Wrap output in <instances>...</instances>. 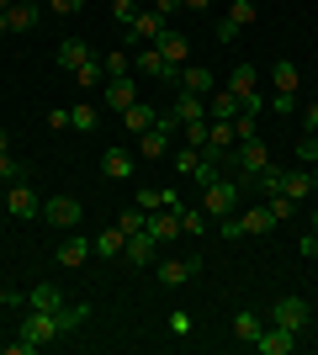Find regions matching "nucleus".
Segmentation results:
<instances>
[{"instance_id":"nucleus-1","label":"nucleus","mask_w":318,"mask_h":355,"mask_svg":"<svg viewBox=\"0 0 318 355\" xmlns=\"http://www.w3.org/2000/svg\"><path fill=\"white\" fill-rule=\"evenodd\" d=\"M91 318V308L85 302H69V308H59V313H43V308H27V318H21V340L32 345V350H43V345H59V340H69L80 324Z\"/></svg>"},{"instance_id":"nucleus-2","label":"nucleus","mask_w":318,"mask_h":355,"mask_svg":"<svg viewBox=\"0 0 318 355\" xmlns=\"http://www.w3.org/2000/svg\"><path fill=\"white\" fill-rule=\"evenodd\" d=\"M260 170H271V148L260 144V133L244 138V144H233V154H228V164H223V175H233L239 186H255Z\"/></svg>"},{"instance_id":"nucleus-3","label":"nucleus","mask_w":318,"mask_h":355,"mask_svg":"<svg viewBox=\"0 0 318 355\" xmlns=\"http://www.w3.org/2000/svg\"><path fill=\"white\" fill-rule=\"evenodd\" d=\"M239 202H244V186H239L233 175H218V180H207V186H202V212H207L212 223L233 218V212H239Z\"/></svg>"},{"instance_id":"nucleus-4","label":"nucleus","mask_w":318,"mask_h":355,"mask_svg":"<svg viewBox=\"0 0 318 355\" xmlns=\"http://www.w3.org/2000/svg\"><path fill=\"white\" fill-rule=\"evenodd\" d=\"M228 96H239V106L244 112H249V117H260V112H265V96H260V69L255 64H239V69L228 74Z\"/></svg>"},{"instance_id":"nucleus-5","label":"nucleus","mask_w":318,"mask_h":355,"mask_svg":"<svg viewBox=\"0 0 318 355\" xmlns=\"http://www.w3.org/2000/svg\"><path fill=\"white\" fill-rule=\"evenodd\" d=\"M218 228H223V239H260V234L276 228V212L271 207H249V212H239V218H223Z\"/></svg>"},{"instance_id":"nucleus-6","label":"nucleus","mask_w":318,"mask_h":355,"mask_svg":"<svg viewBox=\"0 0 318 355\" xmlns=\"http://www.w3.org/2000/svg\"><path fill=\"white\" fill-rule=\"evenodd\" d=\"M265 318L281 324V329H292V334H303V329L313 324V302H308V297H276Z\"/></svg>"},{"instance_id":"nucleus-7","label":"nucleus","mask_w":318,"mask_h":355,"mask_svg":"<svg viewBox=\"0 0 318 355\" xmlns=\"http://www.w3.org/2000/svg\"><path fill=\"white\" fill-rule=\"evenodd\" d=\"M249 350H260V355H292V350H297V334L265 318V329H260L255 340H249Z\"/></svg>"},{"instance_id":"nucleus-8","label":"nucleus","mask_w":318,"mask_h":355,"mask_svg":"<svg viewBox=\"0 0 318 355\" xmlns=\"http://www.w3.org/2000/svg\"><path fill=\"white\" fill-rule=\"evenodd\" d=\"M138 101V85H133V74H112L101 85V106L106 112H127V106Z\"/></svg>"},{"instance_id":"nucleus-9","label":"nucleus","mask_w":318,"mask_h":355,"mask_svg":"<svg viewBox=\"0 0 318 355\" xmlns=\"http://www.w3.org/2000/svg\"><path fill=\"white\" fill-rule=\"evenodd\" d=\"M165 27H170V21L154 11V6H138V16L127 21V43H154V37H159Z\"/></svg>"},{"instance_id":"nucleus-10","label":"nucleus","mask_w":318,"mask_h":355,"mask_svg":"<svg viewBox=\"0 0 318 355\" xmlns=\"http://www.w3.org/2000/svg\"><path fill=\"white\" fill-rule=\"evenodd\" d=\"M191 276H202V254H186V260H159V286H186Z\"/></svg>"},{"instance_id":"nucleus-11","label":"nucleus","mask_w":318,"mask_h":355,"mask_svg":"<svg viewBox=\"0 0 318 355\" xmlns=\"http://www.w3.org/2000/svg\"><path fill=\"white\" fill-rule=\"evenodd\" d=\"M6 207H11L16 218H43V202H37V191H32L27 180H11V186H6Z\"/></svg>"},{"instance_id":"nucleus-12","label":"nucleus","mask_w":318,"mask_h":355,"mask_svg":"<svg viewBox=\"0 0 318 355\" xmlns=\"http://www.w3.org/2000/svg\"><path fill=\"white\" fill-rule=\"evenodd\" d=\"M43 218L53 223V228H80V218H85V212H80L75 196H48V202H43Z\"/></svg>"},{"instance_id":"nucleus-13","label":"nucleus","mask_w":318,"mask_h":355,"mask_svg":"<svg viewBox=\"0 0 318 355\" xmlns=\"http://www.w3.org/2000/svg\"><path fill=\"white\" fill-rule=\"evenodd\" d=\"M143 234H149L154 244L181 239V207H159V212H149V228H143Z\"/></svg>"},{"instance_id":"nucleus-14","label":"nucleus","mask_w":318,"mask_h":355,"mask_svg":"<svg viewBox=\"0 0 318 355\" xmlns=\"http://www.w3.org/2000/svg\"><path fill=\"white\" fill-rule=\"evenodd\" d=\"M117 122H122V133H149V128H154V122H159V112H154V106L149 101H133V106H127V112H117Z\"/></svg>"},{"instance_id":"nucleus-15","label":"nucleus","mask_w":318,"mask_h":355,"mask_svg":"<svg viewBox=\"0 0 318 355\" xmlns=\"http://www.w3.org/2000/svg\"><path fill=\"white\" fill-rule=\"evenodd\" d=\"M175 90H191V96H212V90H218V74L207 69V64H186L181 69V85Z\"/></svg>"},{"instance_id":"nucleus-16","label":"nucleus","mask_w":318,"mask_h":355,"mask_svg":"<svg viewBox=\"0 0 318 355\" xmlns=\"http://www.w3.org/2000/svg\"><path fill=\"white\" fill-rule=\"evenodd\" d=\"M101 175L106 180H133L138 170H133V148H106L101 154Z\"/></svg>"},{"instance_id":"nucleus-17","label":"nucleus","mask_w":318,"mask_h":355,"mask_svg":"<svg viewBox=\"0 0 318 355\" xmlns=\"http://www.w3.org/2000/svg\"><path fill=\"white\" fill-rule=\"evenodd\" d=\"M154 48H159L170 64H186V59H191V37H186V32H175V27L159 32V37H154Z\"/></svg>"},{"instance_id":"nucleus-18","label":"nucleus","mask_w":318,"mask_h":355,"mask_svg":"<svg viewBox=\"0 0 318 355\" xmlns=\"http://www.w3.org/2000/svg\"><path fill=\"white\" fill-rule=\"evenodd\" d=\"M133 202H138L143 212H159V207H181V196L170 191V186H138V191H133Z\"/></svg>"},{"instance_id":"nucleus-19","label":"nucleus","mask_w":318,"mask_h":355,"mask_svg":"<svg viewBox=\"0 0 318 355\" xmlns=\"http://www.w3.org/2000/svg\"><path fill=\"white\" fill-rule=\"evenodd\" d=\"M122 260H127V266H154V260H159V244H154L149 234H127V250H122Z\"/></svg>"},{"instance_id":"nucleus-20","label":"nucleus","mask_w":318,"mask_h":355,"mask_svg":"<svg viewBox=\"0 0 318 355\" xmlns=\"http://www.w3.org/2000/svg\"><path fill=\"white\" fill-rule=\"evenodd\" d=\"M91 254H96V250H91V239H80V234H75L69 244H59V250H53V260H59L64 270H80L85 260H91Z\"/></svg>"},{"instance_id":"nucleus-21","label":"nucleus","mask_w":318,"mask_h":355,"mask_svg":"<svg viewBox=\"0 0 318 355\" xmlns=\"http://www.w3.org/2000/svg\"><path fill=\"white\" fill-rule=\"evenodd\" d=\"M281 191H287L292 202H308V196H318L313 170H281Z\"/></svg>"},{"instance_id":"nucleus-22","label":"nucleus","mask_w":318,"mask_h":355,"mask_svg":"<svg viewBox=\"0 0 318 355\" xmlns=\"http://www.w3.org/2000/svg\"><path fill=\"white\" fill-rule=\"evenodd\" d=\"M27 308L59 313V308H69V297H64V292H59V286H53V282H37V286H32V292H27Z\"/></svg>"},{"instance_id":"nucleus-23","label":"nucleus","mask_w":318,"mask_h":355,"mask_svg":"<svg viewBox=\"0 0 318 355\" xmlns=\"http://www.w3.org/2000/svg\"><path fill=\"white\" fill-rule=\"evenodd\" d=\"M91 250L101 254V260H122V250H127V234H122L117 223H112V228H101V234L91 239Z\"/></svg>"},{"instance_id":"nucleus-24","label":"nucleus","mask_w":318,"mask_h":355,"mask_svg":"<svg viewBox=\"0 0 318 355\" xmlns=\"http://www.w3.org/2000/svg\"><path fill=\"white\" fill-rule=\"evenodd\" d=\"M138 154H143V159H165V154H170V128L154 122L149 133H138Z\"/></svg>"},{"instance_id":"nucleus-25","label":"nucleus","mask_w":318,"mask_h":355,"mask_svg":"<svg viewBox=\"0 0 318 355\" xmlns=\"http://www.w3.org/2000/svg\"><path fill=\"white\" fill-rule=\"evenodd\" d=\"M239 112H244L239 96H228V90H212V96H207V117H212V122H233Z\"/></svg>"},{"instance_id":"nucleus-26","label":"nucleus","mask_w":318,"mask_h":355,"mask_svg":"<svg viewBox=\"0 0 318 355\" xmlns=\"http://www.w3.org/2000/svg\"><path fill=\"white\" fill-rule=\"evenodd\" d=\"M53 59H59V69H69V74H75L80 64H91L96 53H91L85 43H75V37H69V43H59V53H53Z\"/></svg>"},{"instance_id":"nucleus-27","label":"nucleus","mask_w":318,"mask_h":355,"mask_svg":"<svg viewBox=\"0 0 318 355\" xmlns=\"http://www.w3.org/2000/svg\"><path fill=\"white\" fill-rule=\"evenodd\" d=\"M6 27H11V32L37 27V6H27V0H11V6H6Z\"/></svg>"},{"instance_id":"nucleus-28","label":"nucleus","mask_w":318,"mask_h":355,"mask_svg":"<svg viewBox=\"0 0 318 355\" xmlns=\"http://www.w3.org/2000/svg\"><path fill=\"white\" fill-rule=\"evenodd\" d=\"M271 85H276V90H287V96H297V85H303L297 64H292V59H276V69H271Z\"/></svg>"},{"instance_id":"nucleus-29","label":"nucleus","mask_w":318,"mask_h":355,"mask_svg":"<svg viewBox=\"0 0 318 355\" xmlns=\"http://www.w3.org/2000/svg\"><path fill=\"white\" fill-rule=\"evenodd\" d=\"M69 128H75V133H96V128H101V112H96L91 101H75V112H69Z\"/></svg>"},{"instance_id":"nucleus-30","label":"nucleus","mask_w":318,"mask_h":355,"mask_svg":"<svg viewBox=\"0 0 318 355\" xmlns=\"http://www.w3.org/2000/svg\"><path fill=\"white\" fill-rule=\"evenodd\" d=\"M165 53H159V48H138V53H133V69L138 74H154V80H159V74H165Z\"/></svg>"},{"instance_id":"nucleus-31","label":"nucleus","mask_w":318,"mask_h":355,"mask_svg":"<svg viewBox=\"0 0 318 355\" xmlns=\"http://www.w3.org/2000/svg\"><path fill=\"white\" fill-rule=\"evenodd\" d=\"M75 85H80V90H101V85H106V64H101V59L80 64V69H75Z\"/></svg>"},{"instance_id":"nucleus-32","label":"nucleus","mask_w":318,"mask_h":355,"mask_svg":"<svg viewBox=\"0 0 318 355\" xmlns=\"http://www.w3.org/2000/svg\"><path fill=\"white\" fill-rule=\"evenodd\" d=\"M260 329H265V318H260V313H249V308H244V313H233V340H244V345H249V340L260 334Z\"/></svg>"},{"instance_id":"nucleus-33","label":"nucleus","mask_w":318,"mask_h":355,"mask_svg":"<svg viewBox=\"0 0 318 355\" xmlns=\"http://www.w3.org/2000/svg\"><path fill=\"white\" fill-rule=\"evenodd\" d=\"M207 212H202V207H181V234L186 239H202V234H207Z\"/></svg>"},{"instance_id":"nucleus-34","label":"nucleus","mask_w":318,"mask_h":355,"mask_svg":"<svg viewBox=\"0 0 318 355\" xmlns=\"http://www.w3.org/2000/svg\"><path fill=\"white\" fill-rule=\"evenodd\" d=\"M228 21H233V27H255V21H260V6H255V0H233V11H228Z\"/></svg>"},{"instance_id":"nucleus-35","label":"nucleus","mask_w":318,"mask_h":355,"mask_svg":"<svg viewBox=\"0 0 318 355\" xmlns=\"http://www.w3.org/2000/svg\"><path fill=\"white\" fill-rule=\"evenodd\" d=\"M117 228L122 234H143V228H149V212L133 202V212H117Z\"/></svg>"},{"instance_id":"nucleus-36","label":"nucleus","mask_w":318,"mask_h":355,"mask_svg":"<svg viewBox=\"0 0 318 355\" xmlns=\"http://www.w3.org/2000/svg\"><path fill=\"white\" fill-rule=\"evenodd\" d=\"M101 64H106V80H112V74H133V53H122V48L101 53Z\"/></svg>"},{"instance_id":"nucleus-37","label":"nucleus","mask_w":318,"mask_h":355,"mask_svg":"<svg viewBox=\"0 0 318 355\" xmlns=\"http://www.w3.org/2000/svg\"><path fill=\"white\" fill-rule=\"evenodd\" d=\"M0 180H6V186H11V180H27V164L16 159L11 148H6V154H0Z\"/></svg>"},{"instance_id":"nucleus-38","label":"nucleus","mask_w":318,"mask_h":355,"mask_svg":"<svg viewBox=\"0 0 318 355\" xmlns=\"http://www.w3.org/2000/svg\"><path fill=\"white\" fill-rule=\"evenodd\" d=\"M197 164H202V148H186V144H181V148H175V170H181V175H186V180L197 175Z\"/></svg>"},{"instance_id":"nucleus-39","label":"nucleus","mask_w":318,"mask_h":355,"mask_svg":"<svg viewBox=\"0 0 318 355\" xmlns=\"http://www.w3.org/2000/svg\"><path fill=\"white\" fill-rule=\"evenodd\" d=\"M181 144L186 148H202V144H207V122H186V128H181Z\"/></svg>"},{"instance_id":"nucleus-40","label":"nucleus","mask_w":318,"mask_h":355,"mask_svg":"<svg viewBox=\"0 0 318 355\" xmlns=\"http://www.w3.org/2000/svg\"><path fill=\"white\" fill-rule=\"evenodd\" d=\"M133 16H138V0H112V21H122V27H127Z\"/></svg>"},{"instance_id":"nucleus-41","label":"nucleus","mask_w":318,"mask_h":355,"mask_svg":"<svg viewBox=\"0 0 318 355\" xmlns=\"http://www.w3.org/2000/svg\"><path fill=\"white\" fill-rule=\"evenodd\" d=\"M265 106H271V112H281V117H292V112H297V96H287V90H276V96H271Z\"/></svg>"},{"instance_id":"nucleus-42","label":"nucleus","mask_w":318,"mask_h":355,"mask_svg":"<svg viewBox=\"0 0 318 355\" xmlns=\"http://www.w3.org/2000/svg\"><path fill=\"white\" fill-rule=\"evenodd\" d=\"M297 159H303V164H313V159H318V133H308L303 144H297Z\"/></svg>"},{"instance_id":"nucleus-43","label":"nucleus","mask_w":318,"mask_h":355,"mask_svg":"<svg viewBox=\"0 0 318 355\" xmlns=\"http://www.w3.org/2000/svg\"><path fill=\"white\" fill-rule=\"evenodd\" d=\"M170 334H191V313H186V308L170 313Z\"/></svg>"},{"instance_id":"nucleus-44","label":"nucleus","mask_w":318,"mask_h":355,"mask_svg":"<svg viewBox=\"0 0 318 355\" xmlns=\"http://www.w3.org/2000/svg\"><path fill=\"white\" fill-rule=\"evenodd\" d=\"M85 0H48V11H59V16H75Z\"/></svg>"},{"instance_id":"nucleus-45","label":"nucleus","mask_w":318,"mask_h":355,"mask_svg":"<svg viewBox=\"0 0 318 355\" xmlns=\"http://www.w3.org/2000/svg\"><path fill=\"white\" fill-rule=\"evenodd\" d=\"M48 128H69V106H53V112H48Z\"/></svg>"},{"instance_id":"nucleus-46","label":"nucleus","mask_w":318,"mask_h":355,"mask_svg":"<svg viewBox=\"0 0 318 355\" xmlns=\"http://www.w3.org/2000/svg\"><path fill=\"white\" fill-rule=\"evenodd\" d=\"M233 37H239V27H233V21L223 16V21H218V43H233Z\"/></svg>"},{"instance_id":"nucleus-47","label":"nucleus","mask_w":318,"mask_h":355,"mask_svg":"<svg viewBox=\"0 0 318 355\" xmlns=\"http://www.w3.org/2000/svg\"><path fill=\"white\" fill-rule=\"evenodd\" d=\"M154 11H159V16H165V21H170V16L181 11V0H154Z\"/></svg>"},{"instance_id":"nucleus-48","label":"nucleus","mask_w":318,"mask_h":355,"mask_svg":"<svg viewBox=\"0 0 318 355\" xmlns=\"http://www.w3.org/2000/svg\"><path fill=\"white\" fill-rule=\"evenodd\" d=\"M11 302H27V292L16 297V292H6V286H0V308H11Z\"/></svg>"},{"instance_id":"nucleus-49","label":"nucleus","mask_w":318,"mask_h":355,"mask_svg":"<svg viewBox=\"0 0 318 355\" xmlns=\"http://www.w3.org/2000/svg\"><path fill=\"white\" fill-rule=\"evenodd\" d=\"M212 0H181V11H207Z\"/></svg>"},{"instance_id":"nucleus-50","label":"nucleus","mask_w":318,"mask_h":355,"mask_svg":"<svg viewBox=\"0 0 318 355\" xmlns=\"http://www.w3.org/2000/svg\"><path fill=\"white\" fill-rule=\"evenodd\" d=\"M303 122H308V128H313V133H318V101L308 106V117H303Z\"/></svg>"},{"instance_id":"nucleus-51","label":"nucleus","mask_w":318,"mask_h":355,"mask_svg":"<svg viewBox=\"0 0 318 355\" xmlns=\"http://www.w3.org/2000/svg\"><path fill=\"white\" fill-rule=\"evenodd\" d=\"M308 234H313V239H318V212H308Z\"/></svg>"},{"instance_id":"nucleus-52","label":"nucleus","mask_w":318,"mask_h":355,"mask_svg":"<svg viewBox=\"0 0 318 355\" xmlns=\"http://www.w3.org/2000/svg\"><path fill=\"white\" fill-rule=\"evenodd\" d=\"M6 148H11V133H6V128H0V154H6Z\"/></svg>"},{"instance_id":"nucleus-53","label":"nucleus","mask_w":318,"mask_h":355,"mask_svg":"<svg viewBox=\"0 0 318 355\" xmlns=\"http://www.w3.org/2000/svg\"><path fill=\"white\" fill-rule=\"evenodd\" d=\"M0 32H11V27H6V11H0Z\"/></svg>"},{"instance_id":"nucleus-54","label":"nucleus","mask_w":318,"mask_h":355,"mask_svg":"<svg viewBox=\"0 0 318 355\" xmlns=\"http://www.w3.org/2000/svg\"><path fill=\"white\" fill-rule=\"evenodd\" d=\"M313 186H318V159H313Z\"/></svg>"},{"instance_id":"nucleus-55","label":"nucleus","mask_w":318,"mask_h":355,"mask_svg":"<svg viewBox=\"0 0 318 355\" xmlns=\"http://www.w3.org/2000/svg\"><path fill=\"white\" fill-rule=\"evenodd\" d=\"M6 6H11V0H0V11H6Z\"/></svg>"},{"instance_id":"nucleus-56","label":"nucleus","mask_w":318,"mask_h":355,"mask_svg":"<svg viewBox=\"0 0 318 355\" xmlns=\"http://www.w3.org/2000/svg\"><path fill=\"white\" fill-rule=\"evenodd\" d=\"M313 101H318V85H313Z\"/></svg>"},{"instance_id":"nucleus-57","label":"nucleus","mask_w":318,"mask_h":355,"mask_svg":"<svg viewBox=\"0 0 318 355\" xmlns=\"http://www.w3.org/2000/svg\"><path fill=\"white\" fill-rule=\"evenodd\" d=\"M27 6H37V0H27Z\"/></svg>"},{"instance_id":"nucleus-58","label":"nucleus","mask_w":318,"mask_h":355,"mask_svg":"<svg viewBox=\"0 0 318 355\" xmlns=\"http://www.w3.org/2000/svg\"><path fill=\"white\" fill-rule=\"evenodd\" d=\"M313 260H318V250H313Z\"/></svg>"}]
</instances>
